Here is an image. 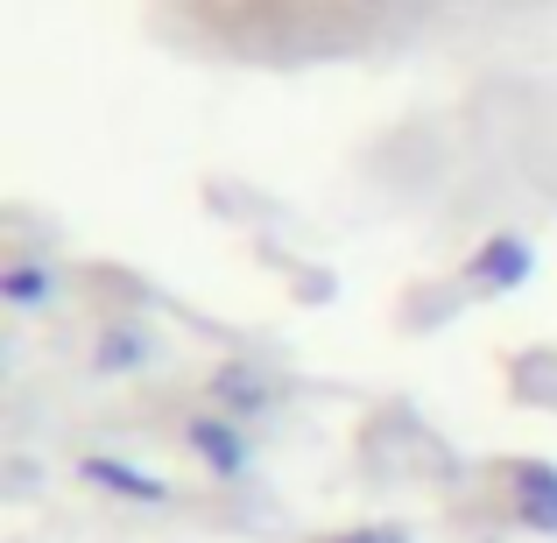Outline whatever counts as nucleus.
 <instances>
[{
    "label": "nucleus",
    "mask_w": 557,
    "mask_h": 543,
    "mask_svg": "<svg viewBox=\"0 0 557 543\" xmlns=\"http://www.w3.org/2000/svg\"><path fill=\"white\" fill-rule=\"evenodd\" d=\"M360 8H388V0H360Z\"/></svg>",
    "instance_id": "obj_9"
},
{
    "label": "nucleus",
    "mask_w": 557,
    "mask_h": 543,
    "mask_svg": "<svg viewBox=\"0 0 557 543\" xmlns=\"http://www.w3.org/2000/svg\"><path fill=\"white\" fill-rule=\"evenodd\" d=\"M459 275H466V289H473V297H508V289H522L536 275V247L522 240V233H487Z\"/></svg>",
    "instance_id": "obj_1"
},
{
    "label": "nucleus",
    "mask_w": 557,
    "mask_h": 543,
    "mask_svg": "<svg viewBox=\"0 0 557 543\" xmlns=\"http://www.w3.org/2000/svg\"><path fill=\"white\" fill-rule=\"evenodd\" d=\"M325 543H409V536L388 530V522H374V530H339V536H325Z\"/></svg>",
    "instance_id": "obj_8"
},
{
    "label": "nucleus",
    "mask_w": 557,
    "mask_h": 543,
    "mask_svg": "<svg viewBox=\"0 0 557 543\" xmlns=\"http://www.w3.org/2000/svg\"><path fill=\"white\" fill-rule=\"evenodd\" d=\"M57 289H64V275H57L50 261H8V269H0V297H8L14 311H36V304H57Z\"/></svg>",
    "instance_id": "obj_7"
},
{
    "label": "nucleus",
    "mask_w": 557,
    "mask_h": 543,
    "mask_svg": "<svg viewBox=\"0 0 557 543\" xmlns=\"http://www.w3.org/2000/svg\"><path fill=\"white\" fill-rule=\"evenodd\" d=\"M184 445L198 452V459L212 466L219 480H240L247 466H255V445H247V423L219 417V409H212V417H190V423H184Z\"/></svg>",
    "instance_id": "obj_2"
},
{
    "label": "nucleus",
    "mask_w": 557,
    "mask_h": 543,
    "mask_svg": "<svg viewBox=\"0 0 557 543\" xmlns=\"http://www.w3.org/2000/svg\"><path fill=\"white\" fill-rule=\"evenodd\" d=\"M508 508H516L522 530L557 536V466H536V459L508 466Z\"/></svg>",
    "instance_id": "obj_4"
},
{
    "label": "nucleus",
    "mask_w": 557,
    "mask_h": 543,
    "mask_svg": "<svg viewBox=\"0 0 557 543\" xmlns=\"http://www.w3.org/2000/svg\"><path fill=\"white\" fill-rule=\"evenodd\" d=\"M156 360V340L141 325H107L92 340V367L99 374H135V367H149Z\"/></svg>",
    "instance_id": "obj_6"
},
{
    "label": "nucleus",
    "mask_w": 557,
    "mask_h": 543,
    "mask_svg": "<svg viewBox=\"0 0 557 543\" xmlns=\"http://www.w3.org/2000/svg\"><path fill=\"white\" fill-rule=\"evenodd\" d=\"M78 473H85V488H99V494H121V502H141V508L170 502V488H163L156 473H141L135 459H107V452H92V459H85Z\"/></svg>",
    "instance_id": "obj_5"
},
{
    "label": "nucleus",
    "mask_w": 557,
    "mask_h": 543,
    "mask_svg": "<svg viewBox=\"0 0 557 543\" xmlns=\"http://www.w3.org/2000/svg\"><path fill=\"white\" fill-rule=\"evenodd\" d=\"M275 403H283V395H275V381L261 374V367H247V360H226V367H212V409H219V417H233V423H255V417H269Z\"/></svg>",
    "instance_id": "obj_3"
}]
</instances>
